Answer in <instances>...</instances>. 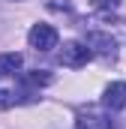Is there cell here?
<instances>
[{
  "mask_svg": "<svg viewBox=\"0 0 126 129\" xmlns=\"http://www.w3.org/2000/svg\"><path fill=\"white\" fill-rule=\"evenodd\" d=\"M27 42L36 51H51V48H57V30L51 24H33L27 33Z\"/></svg>",
  "mask_w": 126,
  "mask_h": 129,
  "instance_id": "cell-1",
  "label": "cell"
},
{
  "mask_svg": "<svg viewBox=\"0 0 126 129\" xmlns=\"http://www.w3.org/2000/svg\"><path fill=\"white\" fill-rule=\"evenodd\" d=\"M90 57H93V51L87 48V42H66L63 51H60V63L63 66H72V69L84 66Z\"/></svg>",
  "mask_w": 126,
  "mask_h": 129,
  "instance_id": "cell-2",
  "label": "cell"
},
{
  "mask_svg": "<svg viewBox=\"0 0 126 129\" xmlns=\"http://www.w3.org/2000/svg\"><path fill=\"white\" fill-rule=\"evenodd\" d=\"M84 42H87V48H90L93 54H99V57H114V54H117V42H114V36H111V33L90 30Z\"/></svg>",
  "mask_w": 126,
  "mask_h": 129,
  "instance_id": "cell-3",
  "label": "cell"
},
{
  "mask_svg": "<svg viewBox=\"0 0 126 129\" xmlns=\"http://www.w3.org/2000/svg\"><path fill=\"white\" fill-rule=\"evenodd\" d=\"M102 105L108 111H120L126 108V81H111L102 93Z\"/></svg>",
  "mask_w": 126,
  "mask_h": 129,
  "instance_id": "cell-4",
  "label": "cell"
},
{
  "mask_svg": "<svg viewBox=\"0 0 126 129\" xmlns=\"http://www.w3.org/2000/svg\"><path fill=\"white\" fill-rule=\"evenodd\" d=\"M24 63V57L18 54V51H12V54H0V78H9V75H15L18 69Z\"/></svg>",
  "mask_w": 126,
  "mask_h": 129,
  "instance_id": "cell-5",
  "label": "cell"
},
{
  "mask_svg": "<svg viewBox=\"0 0 126 129\" xmlns=\"http://www.w3.org/2000/svg\"><path fill=\"white\" fill-rule=\"evenodd\" d=\"M78 129H114V120H108L102 114H81L78 117Z\"/></svg>",
  "mask_w": 126,
  "mask_h": 129,
  "instance_id": "cell-6",
  "label": "cell"
},
{
  "mask_svg": "<svg viewBox=\"0 0 126 129\" xmlns=\"http://www.w3.org/2000/svg\"><path fill=\"white\" fill-rule=\"evenodd\" d=\"M48 81H51V75H48L45 69H36V72L21 75V84H24V87H45Z\"/></svg>",
  "mask_w": 126,
  "mask_h": 129,
  "instance_id": "cell-7",
  "label": "cell"
},
{
  "mask_svg": "<svg viewBox=\"0 0 126 129\" xmlns=\"http://www.w3.org/2000/svg\"><path fill=\"white\" fill-rule=\"evenodd\" d=\"M21 102V96L15 93V90H3L0 87V108H12V105H18Z\"/></svg>",
  "mask_w": 126,
  "mask_h": 129,
  "instance_id": "cell-8",
  "label": "cell"
},
{
  "mask_svg": "<svg viewBox=\"0 0 126 129\" xmlns=\"http://www.w3.org/2000/svg\"><path fill=\"white\" fill-rule=\"evenodd\" d=\"M90 6H96V9H105V12H111V9H117L120 6V0H87Z\"/></svg>",
  "mask_w": 126,
  "mask_h": 129,
  "instance_id": "cell-9",
  "label": "cell"
}]
</instances>
